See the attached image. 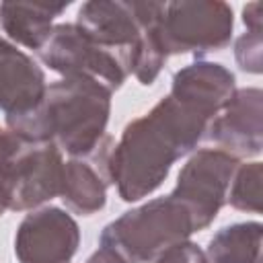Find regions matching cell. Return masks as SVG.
<instances>
[{
    "label": "cell",
    "mask_w": 263,
    "mask_h": 263,
    "mask_svg": "<svg viewBox=\"0 0 263 263\" xmlns=\"http://www.w3.org/2000/svg\"><path fill=\"white\" fill-rule=\"evenodd\" d=\"M210 117L195 107L162 97L148 113L132 119L111 154V177L117 195L132 203L152 195L173 164L197 150Z\"/></svg>",
    "instance_id": "6da1fadb"
},
{
    "label": "cell",
    "mask_w": 263,
    "mask_h": 263,
    "mask_svg": "<svg viewBox=\"0 0 263 263\" xmlns=\"http://www.w3.org/2000/svg\"><path fill=\"white\" fill-rule=\"evenodd\" d=\"M113 92L97 80L68 76L47 84L39 105L6 127L33 140L51 142L70 158L86 156L107 136Z\"/></svg>",
    "instance_id": "7a4b0ae2"
},
{
    "label": "cell",
    "mask_w": 263,
    "mask_h": 263,
    "mask_svg": "<svg viewBox=\"0 0 263 263\" xmlns=\"http://www.w3.org/2000/svg\"><path fill=\"white\" fill-rule=\"evenodd\" d=\"M193 232L187 208L162 195L111 220L99 234V247L115 251L127 263H152L173 245L189 240Z\"/></svg>",
    "instance_id": "3957f363"
},
{
    "label": "cell",
    "mask_w": 263,
    "mask_h": 263,
    "mask_svg": "<svg viewBox=\"0 0 263 263\" xmlns=\"http://www.w3.org/2000/svg\"><path fill=\"white\" fill-rule=\"evenodd\" d=\"M158 37L168 55L193 53L197 60L230 45L234 33L232 6L220 0L162 2Z\"/></svg>",
    "instance_id": "277c9868"
},
{
    "label": "cell",
    "mask_w": 263,
    "mask_h": 263,
    "mask_svg": "<svg viewBox=\"0 0 263 263\" xmlns=\"http://www.w3.org/2000/svg\"><path fill=\"white\" fill-rule=\"evenodd\" d=\"M37 55L43 66L62 74V78H90L111 92L119 90L129 76L127 53L97 43L76 23L53 25L47 43Z\"/></svg>",
    "instance_id": "5b68a950"
},
{
    "label": "cell",
    "mask_w": 263,
    "mask_h": 263,
    "mask_svg": "<svg viewBox=\"0 0 263 263\" xmlns=\"http://www.w3.org/2000/svg\"><path fill=\"white\" fill-rule=\"evenodd\" d=\"M240 160L220 148H199L191 152L177 175V185L168 193L191 214L195 232L205 230L226 205L228 189Z\"/></svg>",
    "instance_id": "8992f818"
},
{
    "label": "cell",
    "mask_w": 263,
    "mask_h": 263,
    "mask_svg": "<svg viewBox=\"0 0 263 263\" xmlns=\"http://www.w3.org/2000/svg\"><path fill=\"white\" fill-rule=\"evenodd\" d=\"M80 247V228L68 210H31L14 232L18 263H70Z\"/></svg>",
    "instance_id": "52a82bcc"
},
{
    "label": "cell",
    "mask_w": 263,
    "mask_h": 263,
    "mask_svg": "<svg viewBox=\"0 0 263 263\" xmlns=\"http://www.w3.org/2000/svg\"><path fill=\"white\" fill-rule=\"evenodd\" d=\"M160 8L162 2L90 0L78 8L76 25L97 43L127 53Z\"/></svg>",
    "instance_id": "ba28073f"
},
{
    "label": "cell",
    "mask_w": 263,
    "mask_h": 263,
    "mask_svg": "<svg viewBox=\"0 0 263 263\" xmlns=\"http://www.w3.org/2000/svg\"><path fill=\"white\" fill-rule=\"evenodd\" d=\"M205 138L238 160L257 158L263 150V90L259 86L236 88L210 119Z\"/></svg>",
    "instance_id": "9c48e42d"
},
{
    "label": "cell",
    "mask_w": 263,
    "mask_h": 263,
    "mask_svg": "<svg viewBox=\"0 0 263 263\" xmlns=\"http://www.w3.org/2000/svg\"><path fill=\"white\" fill-rule=\"evenodd\" d=\"M115 148L113 136H105L86 156L64 160L60 199L66 210L78 216H95L107 205V189L113 185L111 154Z\"/></svg>",
    "instance_id": "30bf717a"
},
{
    "label": "cell",
    "mask_w": 263,
    "mask_h": 263,
    "mask_svg": "<svg viewBox=\"0 0 263 263\" xmlns=\"http://www.w3.org/2000/svg\"><path fill=\"white\" fill-rule=\"evenodd\" d=\"M62 171L64 156L55 144L29 140L16 162L10 212H31L58 197L62 187Z\"/></svg>",
    "instance_id": "8fae6325"
},
{
    "label": "cell",
    "mask_w": 263,
    "mask_h": 263,
    "mask_svg": "<svg viewBox=\"0 0 263 263\" xmlns=\"http://www.w3.org/2000/svg\"><path fill=\"white\" fill-rule=\"evenodd\" d=\"M47 88L41 66L0 33V111L4 119L31 113Z\"/></svg>",
    "instance_id": "7c38bea8"
},
{
    "label": "cell",
    "mask_w": 263,
    "mask_h": 263,
    "mask_svg": "<svg viewBox=\"0 0 263 263\" xmlns=\"http://www.w3.org/2000/svg\"><path fill=\"white\" fill-rule=\"evenodd\" d=\"M234 90L236 78L226 66L218 62L195 60L173 74L168 95L195 107L212 119L230 101Z\"/></svg>",
    "instance_id": "4fadbf2b"
},
{
    "label": "cell",
    "mask_w": 263,
    "mask_h": 263,
    "mask_svg": "<svg viewBox=\"0 0 263 263\" xmlns=\"http://www.w3.org/2000/svg\"><path fill=\"white\" fill-rule=\"evenodd\" d=\"M68 6V2H0V31L16 47L21 45L37 53L47 43L53 31V21Z\"/></svg>",
    "instance_id": "5bb4252c"
},
{
    "label": "cell",
    "mask_w": 263,
    "mask_h": 263,
    "mask_svg": "<svg viewBox=\"0 0 263 263\" xmlns=\"http://www.w3.org/2000/svg\"><path fill=\"white\" fill-rule=\"evenodd\" d=\"M263 224L257 220L220 228L208 242L205 263H261Z\"/></svg>",
    "instance_id": "9a60e30c"
},
{
    "label": "cell",
    "mask_w": 263,
    "mask_h": 263,
    "mask_svg": "<svg viewBox=\"0 0 263 263\" xmlns=\"http://www.w3.org/2000/svg\"><path fill=\"white\" fill-rule=\"evenodd\" d=\"M158 16L144 29L142 37L127 51V68H129V74L142 86L154 84L156 78H158V74L162 72L166 60H168V53H166V49H164V45H162V41L158 37V27H156L158 25Z\"/></svg>",
    "instance_id": "2e32d148"
},
{
    "label": "cell",
    "mask_w": 263,
    "mask_h": 263,
    "mask_svg": "<svg viewBox=\"0 0 263 263\" xmlns=\"http://www.w3.org/2000/svg\"><path fill=\"white\" fill-rule=\"evenodd\" d=\"M261 181H263V162L251 160L240 162L234 171L226 203L238 212L261 214L263 197H261Z\"/></svg>",
    "instance_id": "e0dca14e"
},
{
    "label": "cell",
    "mask_w": 263,
    "mask_h": 263,
    "mask_svg": "<svg viewBox=\"0 0 263 263\" xmlns=\"http://www.w3.org/2000/svg\"><path fill=\"white\" fill-rule=\"evenodd\" d=\"M27 142L29 140L25 136L8 127H0V218L10 212V191L16 175V162Z\"/></svg>",
    "instance_id": "ac0fdd59"
},
{
    "label": "cell",
    "mask_w": 263,
    "mask_h": 263,
    "mask_svg": "<svg viewBox=\"0 0 263 263\" xmlns=\"http://www.w3.org/2000/svg\"><path fill=\"white\" fill-rule=\"evenodd\" d=\"M234 60L247 74L263 72V35L261 31H245L234 41Z\"/></svg>",
    "instance_id": "d6986e66"
},
{
    "label": "cell",
    "mask_w": 263,
    "mask_h": 263,
    "mask_svg": "<svg viewBox=\"0 0 263 263\" xmlns=\"http://www.w3.org/2000/svg\"><path fill=\"white\" fill-rule=\"evenodd\" d=\"M152 263H205V255H203V249H199L195 242L185 240L166 249Z\"/></svg>",
    "instance_id": "ffe728a7"
},
{
    "label": "cell",
    "mask_w": 263,
    "mask_h": 263,
    "mask_svg": "<svg viewBox=\"0 0 263 263\" xmlns=\"http://www.w3.org/2000/svg\"><path fill=\"white\" fill-rule=\"evenodd\" d=\"M242 23L247 31H263V4L249 2L242 6Z\"/></svg>",
    "instance_id": "44dd1931"
},
{
    "label": "cell",
    "mask_w": 263,
    "mask_h": 263,
    "mask_svg": "<svg viewBox=\"0 0 263 263\" xmlns=\"http://www.w3.org/2000/svg\"><path fill=\"white\" fill-rule=\"evenodd\" d=\"M86 263H127V261H123L115 251L105 249V247H99V249L86 259Z\"/></svg>",
    "instance_id": "7402d4cb"
}]
</instances>
